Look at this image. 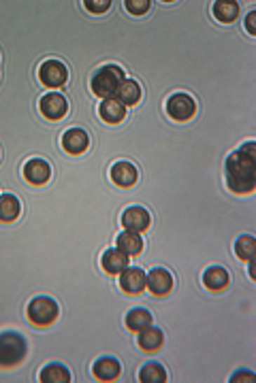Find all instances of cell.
<instances>
[{"instance_id":"obj_1","label":"cell","mask_w":256,"mask_h":383,"mask_svg":"<svg viewBox=\"0 0 256 383\" xmlns=\"http://www.w3.org/2000/svg\"><path fill=\"white\" fill-rule=\"evenodd\" d=\"M227 186L235 194H250L256 188V151L248 141L227 158Z\"/></svg>"},{"instance_id":"obj_2","label":"cell","mask_w":256,"mask_h":383,"mask_svg":"<svg viewBox=\"0 0 256 383\" xmlns=\"http://www.w3.org/2000/svg\"><path fill=\"white\" fill-rule=\"evenodd\" d=\"M124 81H126V75H124V71L118 64H105V67H100L92 75L90 90H92L94 96H98L102 100H105V98H116L120 85Z\"/></svg>"},{"instance_id":"obj_3","label":"cell","mask_w":256,"mask_h":383,"mask_svg":"<svg viewBox=\"0 0 256 383\" xmlns=\"http://www.w3.org/2000/svg\"><path fill=\"white\" fill-rule=\"evenodd\" d=\"M28 356V341L20 333H0V368L20 366Z\"/></svg>"},{"instance_id":"obj_4","label":"cell","mask_w":256,"mask_h":383,"mask_svg":"<svg viewBox=\"0 0 256 383\" xmlns=\"http://www.w3.org/2000/svg\"><path fill=\"white\" fill-rule=\"evenodd\" d=\"M26 315L30 319V323L39 326V328H47L51 326L58 315H60V307L54 298H49V296H36L28 302L26 307Z\"/></svg>"},{"instance_id":"obj_5","label":"cell","mask_w":256,"mask_h":383,"mask_svg":"<svg viewBox=\"0 0 256 383\" xmlns=\"http://www.w3.org/2000/svg\"><path fill=\"white\" fill-rule=\"evenodd\" d=\"M39 81L49 88V90H58L69 81V69L60 60H45L39 67Z\"/></svg>"},{"instance_id":"obj_6","label":"cell","mask_w":256,"mask_h":383,"mask_svg":"<svg viewBox=\"0 0 256 383\" xmlns=\"http://www.w3.org/2000/svg\"><path fill=\"white\" fill-rule=\"evenodd\" d=\"M165 106L167 116L175 122H190L196 116V100L190 94H173Z\"/></svg>"},{"instance_id":"obj_7","label":"cell","mask_w":256,"mask_h":383,"mask_svg":"<svg viewBox=\"0 0 256 383\" xmlns=\"http://www.w3.org/2000/svg\"><path fill=\"white\" fill-rule=\"evenodd\" d=\"M39 111H41V116H43L45 120H49V122H58V120H62V118L69 113V102H67V98H65L62 94H58V92H47V94H43L41 100H39Z\"/></svg>"},{"instance_id":"obj_8","label":"cell","mask_w":256,"mask_h":383,"mask_svg":"<svg viewBox=\"0 0 256 383\" xmlns=\"http://www.w3.org/2000/svg\"><path fill=\"white\" fill-rule=\"evenodd\" d=\"M22 175L30 186H45L51 179V167L43 158H30L24 164Z\"/></svg>"},{"instance_id":"obj_9","label":"cell","mask_w":256,"mask_h":383,"mask_svg":"<svg viewBox=\"0 0 256 383\" xmlns=\"http://www.w3.org/2000/svg\"><path fill=\"white\" fill-rule=\"evenodd\" d=\"M145 288L154 296H167L173 290V277L167 268H151L145 272Z\"/></svg>"},{"instance_id":"obj_10","label":"cell","mask_w":256,"mask_h":383,"mask_svg":"<svg viewBox=\"0 0 256 383\" xmlns=\"http://www.w3.org/2000/svg\"><path fill=\"white\" fill-rule=\"evenodd\" d=\"M149 224H151V217H149L147 209H143L139 204H133V207H128L122 213V226H124V230H133V232H139L141 235L143 230L149 228Z\"/></svg>"},{"instance_id":"obj_11","label":"cell","mask_w":256,"mask_h":383,"mask_svg":"<svg viewBox=\"0 0 256 383\" xmlns=\"http://www.w3.org/2000/svg\"><path fill=\"white\" fill-rule=\"evenodd\" d=\"M109 177L118 188H133L139 181V171H137L135 164H130L126 160H120L112 167Z\"/></svg>"},{"instance_id":"obj_12","label":"cell","mask_w":256,"mask_h":383,"mask_svg":"<svg viewBox=\"0 0 256 383\" xmlns=\"http://www.w3.org/2000/svg\"><path fill=\"white\" fill-rule=\"evenodd\" d=\"M92 375H94V379H98V381H116V379H120V375H122V364L116 360V358H109V356H102V358H98L94 364H92Z\"/></svg>"},{"instance_id":"obj_13","label":"cell","mask_w":256,"mask_h":383,"mask_svg":"<svg viewBox=\"0 0 256 383\" xmlns=\"http://www.w3.org/2000/svg\"><path fill=\"white\" fill-rule=\"evenodd\" d=\"M90 147V137L81 128H71L62 134V149L71 155H81Z\"/></svg>"},{"instance_id":"obj_14","label":"cell","mask_w":256,"mask_h":383,"mask_svg":"<svg viewBox=\"0 0 256 383\" xmlns=\"http://www.w3.org/2000/svg\"><path fill=\"white\" fill-rule=\"evenodd\" d=\"M120 288L126 294H141L145 290V272L137 266H128L120 272Z\"/></svg>"},{"instance_id":"obj_15","label":"cell","mask_w":256,"mask_h":383,"mask_svg":"<svg viewBox=\"0 0 256 383\" xmlns=\"http://www.w3.org/2000/svg\"><path fill=\"white\" fill-rule=\"evenodd\" d=\"M100 264H102V268L109 272V275H120L124 268H128L130 256L124 253V251H120L118 247H114V249H107L105 253H102Z\"/></svg>"},{"instance_id":"obj_16","label":"cell","mask_w":256,"mask_h":383,"mask_svg":"<svg viewBox=\"0 0 256 383\" xmlns=\"http://www.w3.org/2000/svg\"><path fill=\"white\" fill-rule=\"evenodd\" d=\"M98 116L107 124H120L126 118V106L118 98H105L98 106Z\"/></svg>"},{"instance_id":"obj_17","label":"cell","mask_w":256,"mask_h":383,"mask_svg":"<svg viewBox=\"0 0 256 383\" xmlns=\"http://www.w3.org/2000/svg\"><path fill=\"white\" fill-rule=\"evenodd\" d=\"M229 270L222 268V266H210L208 270L203 272V286L212 290V292H222L229 288Z\"/></svg>"},{"instance_id":"obj_18","label":"cell","mask_w":256,"mask_h":383,"mask_svg":"<svg viewBox=\"0 0 256 383\" xmlns=\"http://www.w3.org/2000/svg\"><path fill=\"white\" fill-rule=\"evenodd\" d=\"M137 343H139V347H141L143 351L154 354V351H159V349L163 347L165 335H163L161 328H156V326H147V328H143V330L139 333Z\"/></svg>"},{"instance_id":"obj_19","label":"cell","mask_w":256,"mask_h":383,"mask_svg":"<svg viewBox=\"0 0 256 383\" xmlns=\"http://www.w3.org/2000/svg\"><path fill=\"white\" fill-rule=\"evenodd\" d=\"M39 381L41 383H71L73 379H71V370L65 364L51 362V364H47V366L41 368Z\"/></svg>"},{"instance_id":"obj_20","label":"cell","mask_w":256,"mask_h":383,"mask_svg":"<svg viewBox=\"0 0 256 383\" xmlns=\"http://www.w3.org/2000/svg\"><path fill=\"white\" fill-rule=\"evenodd\" d=\"M22 213V202L13 194H0V222L11 224Z\"/></svg>"},{"instance_id":"obj_21","label":"cell","mask_w":256,"mask_h":383,"mask_svg":"<svg viewBox=\"0 0 256 383\" xmlns=\"http://www.w3.org/2000/svg\"><path fill=\"white\" fill-rule=\"evenodd\" d=\"M212 13L220 24H233L239 18V3H235V0H218L212 7Z\"/></svg>"},{"instance_id":"obj_22","label":"cell","mask_w":256,"mask_h":383,"mask_svg":"<svg viewBox=\"0 0 256 383\" xmlns=\"http://www.w3.org/2000/svg\"><path fill=\"white\" fill-rule=\"evenodd\" d=\"M151 313L147 311V309H143V307H135V309H130L128 313H126V317H124V323H126V328L128 330H133V333H141L143 328H147V326H151Z\"/></svg>"},{"instance_id":"obj_23","label":"cell","mask_w":256,"mask_h":383,"mask_svg":"<svg viewBox=\"0 0 256 383\" xmlns=\"http://www.w3.org/2000/svg\"><path fill=\"white\" fill-rule=\"evenodd\" d=\"M116 245L120 251L128 253V256H139L143 251V239L139 232H133V230H124L118 239H116Z\"/></svg>"},{"instance_id":"obj_24","label":"cell","mask_w":256,"mask_h":383,"mask_svg":"<svg viewBox=\"0 0 256 383\" xmlns=\"http://www.w3.org/2000/svg\"><path fill=\"white\" fill-rule=\"evenodd\" d=\"M118 100L124 104V106H133V104H137L139 100H141V96H143V90H141V85L135 81V79H126L122 85H120V90H118Z\"/></svg>"},{"instance_id":"obj_25","label":"cell","mask_w":256,"mask_h":383,"mask_svg":"<svg viewBox=\"0 0 256 383\" xmlns=\"http://www.w3.org/2000/svg\"><path fill=\"white\" fill-rule=\"evenodd\" d=\"M139 381L141 383H165L167 381V370L161 362H147L139 370Z\"/></svg>"},{"instance_id":"obj_26","label":"cell","mask_w":256,"mask_h":383,"mask_svg":"<svg viewBox=\"0 0 256 383\" xmlns=\"http://www.w3.org/2000/svg\"><path fill=\"white\" fill-rule=\"evenodd\" d=\"M235 253H237V258L243 260V262L254 260V256H256V239H254L252 235H241V237L235 241Z\"/></svg>"},{"instance_id":"obj_27","label":"cell","mask_w":256,"mask_h":383,"mask_svg":"<svg viewBox=\"0 0 256 383\" xmlns=\"http://www.w3.org/2000/svg\"><path fill=\"white\" fill-rule=\"evenodd\" d=\"M124 7L130 15H145L151 9V3L149 0H126Z\"/></svg>"},{"instance_id":"obj_28","label":"cell","mask_w":256,"mask_h":383,"mask_svg":"<svg viewBox=\"0 0 256 383\" xmlns=\"http://www.w3.org/2000/svg\"><path fill=\"white\" fill-rule=\"evenodd\" d=\"M83 7L94 15H100V13H107L112 9V0H86Z\"/></svg>"},{"instance_id":"obj_29","label":"cell","mask_w":256,"mask_h":383,"mask_svg":"<svg viewBox=\"0 0 256 383\" xmlns=\"http://www.w3.org/2000/svg\"><path fill=\"white\" fill-rule=\"evenodd\" d=\"M254 379H256V375H254L252 370H239V372H235V375L231 377L233 383H237V381H254Z\"/></svg>"},{"instance_id":"obj_30","label":"cell","mask_w":256,"mask_h":383,"mask_svg":"<svg viewBox=\"0 0 256 383\" xmlns=\"http://www.w3.org/2000/svg\"><path fill=\"white\" fill-rule=\"evenodd\" d=\"M254 20H256V13H254V11H250V13H248V18H245V30H248V34H250V36H256Z\"/></svg>"}]
</instances>
